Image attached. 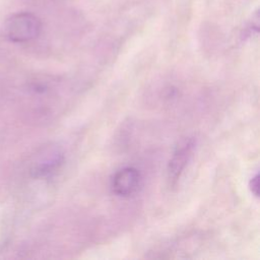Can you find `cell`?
<instances>
[{
	"mask_svg": "<svg viewBox=\"0 0 260 260\" xmlns=\"http://www.w3.org/2000/svg\"><path fill=\"white\" fill-rule=\"evenodd\" d=\"M249 187H250V190L253 193V195L258 197V195H259V175L258 174H256L254 177L251 178Z\"/></svg>",
	"mask_w": 260,
	"mask_h": 260,
	"instance_id": "5b68a950",
	"label": "cell"
},
{
	"mask_svg": "<svg viewBox=\"0 0 260 260\" xmlns=\"http://www.w3.org/2000/svg\"><path fill=\"white\" fill-rule=\"evenodd\" d=\"M140 173L137 169L132 167H126L117 171L112 180V191L121 197H128L136 192L140 184Z\"/></svg>",
	"mask_w": 260,
	"mask_h": 260,
	"instance_id": "3957f363",
	"label": "cell"
},
{
	"mask_svg": "<svg viewBox=\"0 0 260 260\" xmlns=\"http://www.w3.org/2000/svg\"><path fill=\"white\" fill-rule=\"evenodd\" d=\"M41 29V20L30 12L14 13L2 25L3 36L13 43L32 41L40 35Z\"/></svg>",
	"mask_w": 260,
	"mask_h": 260,
	"instance_id": "6da1fadb",
	"label": "cell"
},
{
	"mask_svg": "<svg viewBox=\"0 0 260 260\" xmlns=\"http://www.w3.org/2000/svg\"><path fill=\"white\" fill-rule=\"evenodd\" d=\"M195 147V139L187 137L182 139L176 146L168 165V177L173 183L177 182L190 160Z\"/></svg>",
	"mask_w": 260,
	"mask_h": 260,
	"instance_id": "7a4b0ae2",
	"label": "cell"
},
{
	"mask_svg": "<svg viewBox=\"0 0 260 260\" xmlns=\"http://www.w3.org/2000/svg\"><path fill=\"white\" fill-rule=\"evenodd\" d=\"M63 162V153L57 148H48L41 152L32 162L30 172L34 177L44 178L54 174Z\"/></svg>",
	"mask_w": 260,
	"mask_h": 260,
	"instance_id": "277c9868",
	"label": "cell"
}]
</instances>
